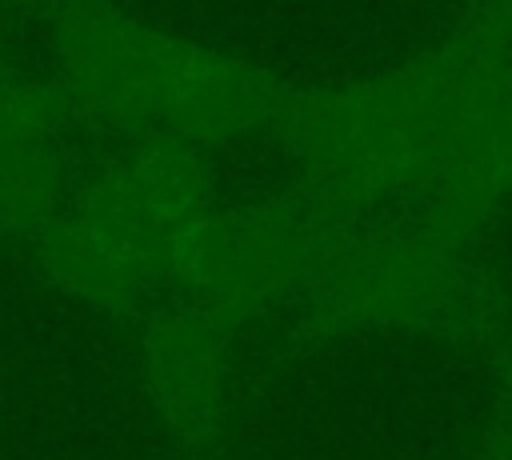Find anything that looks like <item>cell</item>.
Instances as JSON below:
<instances>
[{
    "label": "cell",
    "instance_id": "1",
    "mask_svg": "<svg viewBox=\"0 0 512 460\" xmlns=\"http://www.w3.org/2000/svg\"><path fill=\"white\" fill-rule=\"evenodd\" d=\"M216 372H220V360L208 328L180 320L156 336L152 376H156L160 400L176 412V420L192 424L208 416L216 400Z\"/></svg>",
    "mask_w": 512,
    "mask_h": 460
}]
</instances>
